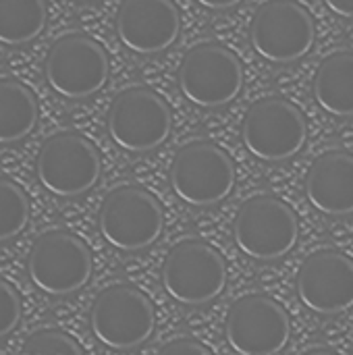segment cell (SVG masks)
Masks as SVG:
<instances>
[{
    "mask_svg": "<svg viewBox=\"0 0 353 355\" xmlns=\"http://www.w3.org/2000/svg\"><path fill=\"white\" fill-rule=\"evenodd\" d=\"M89 327L104 347L129 352L152 337L156 312L141 289L131 283H112L96 295L89 310Z\"/></svg>",
    "mask_w": 353,
    "mask_h": 355,
    "instance_id": "6da1fadb",
    "label": "cell"
},
{
    "mask_svg": "<svg viewBox=\"0 0 353 355\" xmlns=\"http://www.w3.org/2000/svg\"><path fill=\"white\" fill-rule=\"evenodd\" d=\"M162 287L181 306H204L227 285V264L216 248L189 237L175 243L162 262Z\"/></svg>",
    "mask_w": 353,
    "mask_h": 355,
    "instance_id": "7a4b0ae2",
    "label": "cell"
},
{
    "mask_svg": "<svg viewBox=\"0 0 353 355\" xmlns=\"http://www.w3.org/2000/svg\"><path fill=\"white\" fill-rule=\"evenodd\" d=\"M106 243L121 252H139L156 243L164 229L160 202L139 185H119L106 193L98 214Z\"/></svg>",
    "mask_w": 353,
    "mask_h": 355,
    "instance_id": "3957f363",
    "label": "cell"
},
{
    "mask_svg": "<svg viewBox=\"0 0 353 355\" xmlns=\"http://www.w3.org/2000/svg\"><path fill=\"white\" fill-rule=\"evenodd\" d=\"M92 252L81 237L69 231L42 233L27 256V275L35 289L60 297L83 289L92 277Z\"/></svg>",
    "mask_w": 353,
    "mask_h": 355,
    "instance_id": "277c9868",
    "label": "cell"
},
{
    "mask_svg": "<svg viewBox=\"0 0 353 355\" xmlns=\"http://www.w3.org/2000/svg\"><path fill=\"white\" fill-rule=\"evenodd\" d=\"M237 248L254 260L270 262L287 256L300 239V223L291 206L275 196L248 198L233 220Z\"/></svg>",
    "mask_w": 353,
    "mask_h": 355,
    "instance_id": "5b68a950",
    "label": "cell"
},
{
    "mask_svg": "<svg viewBox=\"0 0 353 355\" xmlns=\"http://www.w3.org/2000/svg\"><path fill=\"white\" fill-rule=\"evenodd\" d=\"M171 187L177 198L189 206H214L233 191L235 164L231 156L212 141L185 144L171 164Z\"/></svg>",
    "mask_w": 353,
    "mask_h": 355,
    "instance_id": "8992f818",
    "label": "cell"
},
{
    "mask_svg": "<svg viewBox=\"0 0 353 355\" xmlns=\"http://www.w3.org/2000/svg\"><path fill=\"white\" fill-rule=\"evenodd\" d=\"M102 173V160L96 146L75 133L62 131L48 137L35 158L40 185L58 198H75L89 191Z\"/></svg>",
    "mask_w": 353,
    "mask_h": 355,
    "instance_id": "52a82bcc",
    "label": "cell"
},
{
    "mask_svg": "<svg viewBox=\"0 0 353 355\" xmlns=\"http://www.w3.org/2000/svg\"><path fill=\"white\" fill-rule=\"evenodd\" d=\"M241 137L248 152L258 160L283 162L302 152L308 137L306 116L281 96L262 98L246 112Z\"/></svg>",
    "mask_w": 353,
    "mask_h": 355,
    "instance_id": "ba28073f",
    "label": "cell"
},
{
    "mask_svg": "<svg viewBox=\"0 0 353 355\" xmlns=\"http://www.w3.org/2000/svg\"><path fill=\"white\" fill-rule=\"evenodd\" d=\"M179 89L200 108H221L233 102L243 87V67L229 48L206 42L193 46L179 67Z\"/></svg>",
    "mask_w": 353,
    "mask_h": 355,
    "instance_id": "9c48e42d",
    "label": "cell"
},
{
    "mask_svg": "<svg viewBox=\"0 0 353 355\" xmlns=\"http://www.w3.org/2000/svg\"><path fill=\"white\" fill-rule=\"evenodd\" d=\"M106 50L83 33L58 37L44 62V75L54 94L67 100H83L98 94L108 81Z\"/></svg>",
    "mask_w": 353,
    "mask_h": 355,
    "instance_id": "30bf717a",
    "label": "cell"
},
{
    "mask_svg": "<svg viewBox=\"0 0 353 355\" xmlns=\"http://www.w3.org/2000/svg\"><path fill=\"white\" fill-rule=\"evenodd\" d=\"M106 127L121 150L144 154L169 139L173 116L169 104L154 89L129 87L112 100Z\"/></svg>",
    "mask_w": 353,
    "mask_h": 355,
    "instance_id": "8fae6325",
    "label": "cell"
},
{
    "mask_svg": "<svg viewBox=\"0 0 353 355\" xmlns=\"http://www.w3.org/2000/svg\"><path fill=\"white\" fill-rule=\"evenodd\" d=\"M314 40V19L295 0L264 2L250 25L252 48L275 64H289L304 58L312 50Z\"/></svg>",
    "mask_w": 353,
    "mask_h": 355,
    "instance_id": "7c38bea8",
    "label": "cell"
},
{
    "mask_svg": "<svg viewBox=\"0 0 353 355\" xmlns=\"http://www.w3.org/2000/svg\"><path fill=\"white\" fill-rule=\"evenodd\" d=\"M225 331L229 345L237 354L277 355L289 343L291 322L277 300L250 293L231 304Z\"/></svg>",
    "mask_w": 353,
    "mask_h": 355,
    "instance_id": "4fadbf2b",
    "label": "cell"
},
{
    "mask_svg": "<svg viewBox=\"0 0 353 355\" xmlns=\"http://www.w3.org/2000/svg\"><path fill=\"white\" fill-rule=\"evenodd\" d=\"M298 295L302 304L322 316L353 308V260L337 250H318L298 268Z\"/></svg>",
    "mask_w": 353,
    "mask_h": 355,
    "instance_id": "5bb4252c",
    "label": "cell"
},
{
    "mask_svg": "<svg viewBox=\"0 0 353 355\" xmlns=\"http://www.w3.org/2000/svg\"><path fill=\"white\" fill-rule=\"evenodd\" d=\"M181 31V17L173 0H123L117 10L121 44L141 56L171 48Z\"/></svg>",
    "mask_w": 353,
    "mask_h": 355,
    "instance_id": "9a60e30c",
    "label": "cell"
},
{
    "mask_svg": "<svg viewBox=\"0 0 353 355\" xmlns=\"http://www.w3.org/2000/svg\"><path fill=\"white\" fill-rule=\"evenodd\" d=\"M306 196L310 204L329 216H347L353 212V154L343 150L318 156L306 177Z\"/></svg>",
    "mask_w": 353,
    "mask_h": 355,
    "instance_id": "2e32d148",
    "label": "cell"
},
{
    "mask_svg": "<svg viewBox=\"0 0 353 355\" xmlns=\"http://www.w3.org/2000/svg\"><path fill=\"white\" fill-rule=\"evenodd\" d=\"M314 100L333 116H353V52H335L322 60L314 77Z\"/></svg>",
    "mask_w": 353,
    "mask_h": 355,
    "instance_id": "e0dca14e",
    "label": "cell"
},
{
    "mask_svg": "<svg viewBox=\"0 0 353 355\" xmlns=\"http://www.w3.org/2000/svg\"><path fill=\"white\" fill-rule=\"evenodd\" d=\"M37 125L33 92L17 79L0 77V144L25 139Z\"/></svg>",
    "mask_w": 353,
    "mask_h": 355,
    "instance_id": "ac0fdd59",
    "label": "cell"
},
{
    "mask_svg": "<svg viewBox=\"0 0 353 355\" xmlns=\"http://www.w3.org/2000/svg\"><path fill=\"white\" fill-rule=\"evenodd\" d=\"M44 0H0V44L23 46L33 42L46 27Z\"/></svg>",
    "mask_w": 353,
    "mask_h": 355,
    "instance_id": "d6986e66",
    "label": "cell"
},
{
    "mask_svg": "<svg viewBox=\"0 0 353 355\" xmlns=\"http://www.w3.org/2000/svg\"><path fill=\"white\" fill-rule=\"evenodd\" d=\"M29 220V200L8 177H0V241L15 239Z\"/></svg>",
    "mask_w": 353,
    "mask_h": 355,
    "instance_id": "ffe728a7",
    "label": "cell"
},
{
    "mask_svg": "<svg viewBox=\"0 0 353 355\" xmlns=\"http://www.w3.org/2000/svg\"><path fill=\"white\" fill-rule=\"evenodd\" d=\"M23 352L40 355H81L79 345L69 335L60 331H50V329L33 333L25 341Z\"/></svg>",
    "mask_w": 353,
    "mask_h": 355,
    "instance_id": "44dd1931",
    "label": "cell"
},
{
    "mask_svg": "<svg viewBox=\"0 0 353 355\" xmlns=\"http://www.w3.org/2000/svg\"><path fill=\"white\" fill-rule=\"evenodd\" d=\"M21 320V300L15 287L0 277V339L10 335Z\"/></svg>",
    "mask_w": 353,
    "mask_h": 355,
    "instance_id": "7402d4cb",
    "label": "cell"
},
{
    "mask_svg": "<svg viewBox=\"0 0 353 355\" xmlns=\"http://www.w3.org/2000/svg\"><path fill=\"white\" fill-rule=\"evenodd\" d=\"M158 355H214L206 345L196 339H177L164 345Z\"/></svg>",
    "mask_w": 353,
    "mask_h": 355,
    "instance_id": "603a6c76",
    "label": "cell"
},
{
    "mask_svg": "<svg viewBox=\"0 0 353 355\" xmlns=\"http://www.w3.org/2000/svg\"><path fill=\"white\" fill-rule=\"evenodd\" d=\"M325 4L337 17L353 19V0H325Z\"/></svg>",
    "mask_w": 353,
    "mask_h": 355,
    "instance_id": "cb8c5ba5",
    "label": "cell"
},
{
    "mask_svg": "<svg viewBox=\"0 0 353 355\" xmlns=\"http://www.w3.org/2000/svg\"><path fill=\"white\" fill-rule=\"evenodd\" d=\"M196 2L206 6V8H212V10H227V8L241 4L243 0H196Z\"/></svg>",
    "mask_w": 353,
    "mask_h": 355,
    "instance_id": "d4e9b609",
    "label": "cell"
},
{
    "mask_svg": "<svg viewBox=\"0 0 353 355\" xmlns=\"http://www.w3.org/2000/svg\"><path fill=\"white\" fill-rule=\"evenodd\" d=\"M19 355H40V354H29V352H21Z\"/></svg>",
    "mask_w": 353,
    "mask_h": 355,
    "instance_id": "484cf974",
    "label": "cell"
},
{
    "mask_svg": "<svg viewBox=\"0 0 353 355\" xmlns=\"http://www.w3.org/2000/svg\"><path fill=\"white\" fill-rule=\"evenodd\" d=\"M77 2H89V0H77Z\"/></svg>",
    "mask_w": 353,
    "mask_h": 355,
    "instance_id": "4316f807",
    "label": "cell"
},
{
    "mask_svg": "<svg viewBox=\"0 0 353 355\" xmlns=\"http://www.w3.org/2000/svg\"><path fill=\"white\" fill-rule=\"evenodd\" d=\"M233 355H243V354H237V352H235V354H233Z\"/></svg>",
    "mask_w": 353,
    "mask_h": 355,
    "instance_id": "83f0119b",
    "label": "cell"
},
{
    "mask_svg": "<svg viewBox=\"0 0 353 355\" xmlns=\"http://www.w3.org/2000/svg\"><path fill=\"white\" fill-rule=\"evenodd\" d=\"M329 355H339V354H329Z\"/></svg>",
    "mask_w": 353,
    "mask_h": 355,
    "instance_id": "f1b7e54d",
    "label": "cell"
}]
</instances>
